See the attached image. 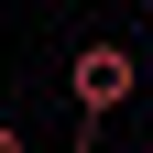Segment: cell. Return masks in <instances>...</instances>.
Listing matches in <instances>:
<instances>
[{"label":"cell","instance_id":"1","mask_svg":"<svg viewBox=\"0 0 153 153\" xmlns=\"http://www.w3.org/2000/svg\"><path fill=\"white\" fill-rule=\"evenodd\" d=\"M66 99H76V120H109V109H131L142 99V55L131 44H76V66H66Z\"/></svg>","mask_w":153,"mask_h":153},{"label":"cell","instance_id":"2","mask_svg":"<svg viewBox=\"0 0 153 153\" xmlns=\"http://www.w3.org/2000/svg\"><path fill=\"white\" fill-rule=\"evenodd\" d=\"M0 153H22V120H0Z\"/></svg>","mask_w":153,"mask_h":153}]
</instances>
